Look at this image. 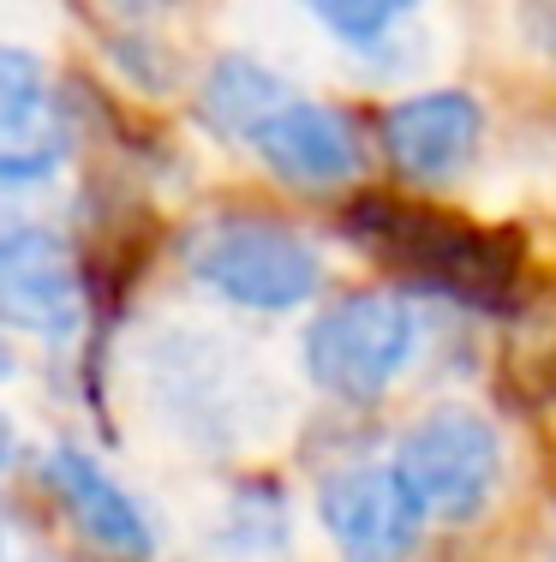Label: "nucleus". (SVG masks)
Here are the masks:
<instances>
[{"label":"nucleus","mask_w":556,"mask_h":562,"mask_svg":"<svg viewBox=\"0 0 556 562\" xmlns=\"http://www.w3.org/2000/svg\"><path fill=\"white\" fill-rule=\"evenodd\" d=\"M185 263L209 293L246 312H294L324 281L317 246L275 216H209L185 239Z\"/></svg>","instance_id":"obj_1"},{"label":"nucleus","mask_w":556,"mask_h":562,"mask_svg":"<svg viewBox=\"0 0 556 562\" xmlns=\"http://www.w3.org/2000/svg\"><path fill=\"white\" fill-rule=\"evenodd\" d=\"M419 324L401 293H348L306 329V371L341 401H377L413 359Z\"/></svg>","instance_id":"obj_2"},{"label":"nucleus","mask_w":556,"mask_h":562,"mask_svg":"<svg viewBox=\"0 0 556 562\" xmlns=\"http://www.w3.org/2000/svg\"><path fill=\"white\" fill-rule=\"evenodd\" d=\"M353 234L371 251H383L389 263L436 281L449 293H467V300H502L514 281V251L502 239L479 234V227H461L449 216H425V210H401V204H365L353 216Z\"/></svg>","instance_id":"obj_3"},{"label":"nucleus","mask_w":556,"mask_h":562,"mask_svg":"<svg viewBox=\"0 0 556 562\" xmlns=\"http://www.w3.org/2000/svg\"><path fill=\"white\" fill-rule=\"evenodd\" d=\"M395 467L419 491L431 520H479L502 479V437L479 407H431L395 449Z\"/></svg>","instance_id":"obj_4"},{"label":"nucleus","mask_w":556,"mask_h":562,"mask_svg":"<svg viewBox=\"0 0 556 562\" xmlns=\"http://www.w3.org/2000/svg\"><path fill=\"white\" fill-rule=\"evenodd\" d=\"M317 520L348 562H407L431 515L395 461H360L324 479Z\"/></svg>","instance_id":"obj_5"},{"label":"nucleus","mask_w":556,"mask_h":562,"mask_svg":"<svg viewBox=\"0 0 556 562\" xmlns=\"http://www.w3.org/2000/svg\"><path fill=\"white\" fill-rule=\"evenodd\" d=\"M0 312L12 329L43 341H72L84 324V288L60 234L48 227H12L0 239Z\"/></svg>","instance_id":"obj_6"},{"label":"nucleus","mask_w":556,"mask_h":562,"mask_svg":"<svg viewBox=\"0 0 556 562\" xmlns=\"http://www.w3.org/2000/svg\"><path fill=\"white\" fill-rule=\"evenodd\" d=\"M479 138H485V114L461 90H425V97H407L383 114V150L419 186L455 180L479 156Z\"/></svg>","instance_id":"obj_7"},{"label":"nucleus","mask_w":556,"mask_h":562,"mask_svg":"<svg viewBox=\"0 0 556 562\" xmlns=\"http://www.w3.org/2000/svg\"><path fill=\"white\" fill-rule=\"evenodd\" d=\"M246 144L263 156L275 180L299 186V192H329V186H348L360 173V138L324 102H282Z\"/></svg>","instance_id":"obj_8"},{"label":"nucleus","mask_w":556,"mask_h":562,"mask_svg":"<svg viewBox=\"0 0 556 562\" xmlns=\"http://www.w3.org/2000/svg\"><path fill=\"white\" fill-rule=\"evenodd\" d=\"M66 156V120L48 90V72L24 48H0V180L36 186Z\"/></svg>","instance_id":"obj_9"},{"label":"nucleus","mask_w":556,"mask_h":562,"mask_svg":"<svg viewBox=\"0 0 556 562\" xmlns=\"http://www.w3.org/2000/svg\"><path fill=\"white\" fill-rule=\"evenodd\" d=\"M43 479L60 497L66 520H72L97 551H109L121 562H144L156 551L150 515H144V508L126 497V485H114V479L102 473V461H90L84 449H55L48 467H43Z\"/></svg>","instance_id":"obj_10"},{"label":"nucleus","mask_w":556,"mask_h":562,"mask_svg":"<svg viewBox=\"0 0 556 562\" xmlns=\"http://www.w3.org/2000/svg\"><path fill=\"white\" fill-rule=\"evenodd\" d=\"M282 102H294L282 90V78L263 72L258 60H240V55H228L204 85V114H209V126H222L228 138H251Z\"/></svg>","instance_id":"obj_11"},{"label":"nucleus","mask_w":556,"mask_h":562,"mask_svg":"<svg viewBox=\"0 0 556 562\" xmlns=\"http://www.w3.org/2000/svg\"><path fill=\"white\" fill-rule=\"evenodd\" d=\"M306 7L336 36H348V43H371V36L395 31V24H401L419 0H306Z\"/></svg>","instance_id":"obj_12"}]
</instances>
